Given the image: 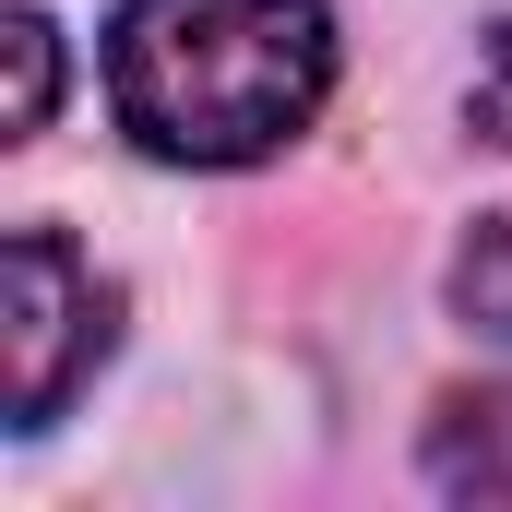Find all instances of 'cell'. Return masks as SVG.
<instances>
[{"label":"cell","instance_id":"1","mask_svg":"<svg viewBox=\"0 0 512 512\" xmlns=\"http://www.w3.org/2000/svg\"><path fill=\"white\" fill-rule=\"evenodd\" d=\"M334 96L322 0H120L108 108L167 167H262Z\"/></svg>","mask_w":512,"mask_h":512},{"label":"cell","instance_id":"2","mask_svg":"<svg viewBox=\"0 0 512 512\" xmlns=\"http://www.w3.org/2000/svg\"><path fill=\"white\" fill-rule=\"evenodd\" d=\"M0 358H12V429H48L72 382L108 358V286L84 274V251L60 227H12L0 262Z\"/></svg>","mask_w":512,"mask_h":512},{"label":"cell","instance_id":"3","mask_svg":"<svg viewBox=\"0 0 512 512\" xmlns=\"http://www.w3.org/2000/svg\"><path fill=\"white\" fill-rule=\"evenodd\" d=\"M429 477L453 501H512V382L501 393H453L429 417Z\"/></svg>","mask_w":512,"mask_h":512},{"label":"cell","instance_id":"4","mask_svg":"<svg viewBox=\"0 0 512 512\" xmlns=\"http://www.w3.org/2000/svg\"><path fill=\"white\" fill-rule=\"evenodd\" d=\"M453 310L477 334H512V215H477V239L453 251Z\"/></svg>","mask_w":512,"mask_h":512},{"label":"cell","instance_id":"5","mask_svg":"<svg viewBox=\"0 0 512 512\" xmlns=\"http://www.w3.org/2000/svg\"><path fill=\"white\" fill-rule=\"evenodd\" d=\"M0 48H12V143H24V131H48L60 48H48V24H36V12H12V24H0Z\"/></svg>","mask_w":512,"mask_h":512},{"label":"cell","instance_id":"6","mask_svg":"<svg viewBox=\"0 0 512 512\" xmlns=\"http://www.w3.org/2000/svg\"><path fill=\"white\" fill-rule=\"evenodd\" d=\"M465 120H477V143H512V24L489 36V72H477V96H465Z\"/></svg>","mask_w":512,"mask_h":512}]
</instances>
